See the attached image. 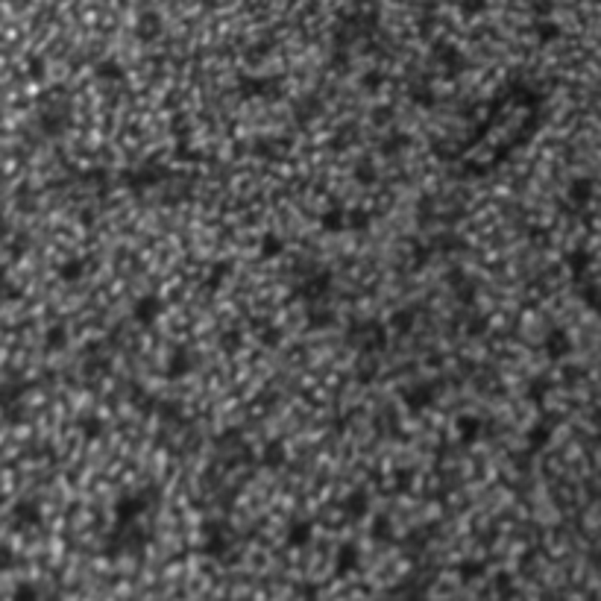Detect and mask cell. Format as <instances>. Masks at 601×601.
I'll return each mask as SVG.
<instances>
[{
  "label": "cell",
  "mask_w": 601,
  "mask_h": 601,
  "mask_svg": "<svg viewBox=\"0 0 601 601\" xmlns=\"http://www.w3.org/2000/svg\"><path fill=\"white\" fill-rule=\"evenodd\" d=\"M223 601H226V598H223Z\"/></svg>",
  "instance_id": "obj_2"
},
{
  "label": "cell",
  "mask_w": 601,
  "mask_h": 601,
  "mask_svg": "<svg viewBox=\"0 0 601 601\" xmlns=\"http://www.w3.org/2000/svg\"><path fill=\"white\" fill-rule=\"evenodd\" d=\"M12 601H38V593H36L33 584H18L12 593Z\"/></svg>",
  "instance_id": "obj_1"
}]
</instances>
